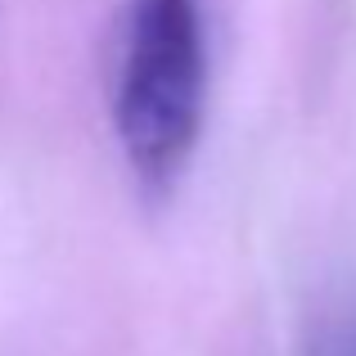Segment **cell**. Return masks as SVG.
I'll return each instance as SVG.
<instances>
[{
	"label": "cell",
	"instance_id": "obj_1",
	"mask_svg": "<svg viewBox=\"0 0 356 356\" xmlns=\"http://www.w3.org/2000/svg\"><path fill=\"white\" fill-rule=\"evenodd\" d=\"M208 113L203 0H127L113 59V136L131 181L163 199L185 176Z\"/></svg>",
	"mask_w": 356,
	"mask_h": 356
},
{
	"label": "cell",
	"instance_id": "obj_2",
	"mask_svg": "<svg viewBox=\"0 0 356 356\" xmlns=\"http://www.w3.org/2000/svg\"><path fill=\"white\" fill-rule=\"evenodd\" d=\"M321 356H356V316H352V321H343L339 330L325 339Z\"/></svg>",
	"mask_w": 356,
	"mask_h": 356
}]
</instances>
